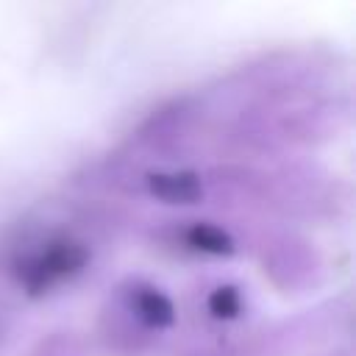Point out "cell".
I'll use <instances>...</instances> for the list:
<instances>
[{
    "label": "cell",
    "instance_id": "obj_3",
    "mask_svg": "<svg viewBox=\"0 0 356 356\" xmlns=\"http://www.w3.org/2000/svg\"><path fill=\"white\" fill-rule=\"evenodd\" d=\"M131 303L139 320H145L153 328H170L175 323V306L159 286H150V284L136 286L131 295Z\"/></svg>",
    "mask_w": 356,
    "mask_h": 356
},
{
    "label": "cell",
    "instance_id": "obj_5",
    "mask_svg": "<svg viewBox=\"0 0 356 356\" xmlns=\"http://www.w3.org/2000/svg\"><path fill=\"white\" fill-rule=\"evenodd\" d=\"M206 306H209L211 317H217V320H234V317H239V312H242V295H239L236 286L222 284V286L211 289Z\"/></svg>",
    "mask_w": 356,
    "mask_h": 356
},
{
    "label": "cell",
    "instance_id": "obj_2",
    "mask_svg": "<svg viewBox=\"0 0 356 356\" xmlns=\"http://www.w3.org/2000/svg\"><path fill=\"white\" fill-rule=\"evenodd\" d=\"M147 192L161 203H178L189 206L197 203L203 195V184L195 172L178 170V172H150L147 175Z\"/></svg>",
    "mask_w": 356,
    "mask_h": 356
},
{
    "label": "cell",
    "instance_id": "obj_1",
    "mask_svg": "<svg viewBox=\"0 0 356 356\" xmlns=\"http://www.w3.org/2000/svg\"><path fill=\"white\" fill-rule=\"evenodd\" d=\"M89 264V250L78 239H53L33 256L17 264V278L28 295H44L61 281H70Z\"/></svg>",
    "mask_w": 356,
    "mask_h": 356
},
{
    "label": "cell",
    "instance_id": "obj_4",
    "mask_svg": "<svg viewBox=\"0 0 356 356\" xmlns=\"http://www.w3.org/2000/svg\"><path fill=\"white\" fill-rule=\"evenodd\" d=\"M184 242L197 250V253H206V256H231L236 250V242L234 236L214 225V222H192L186 231H184Z\"/></svg>",
    "mask_w": 356,
    "mask_h": 356
}]
</instances>
